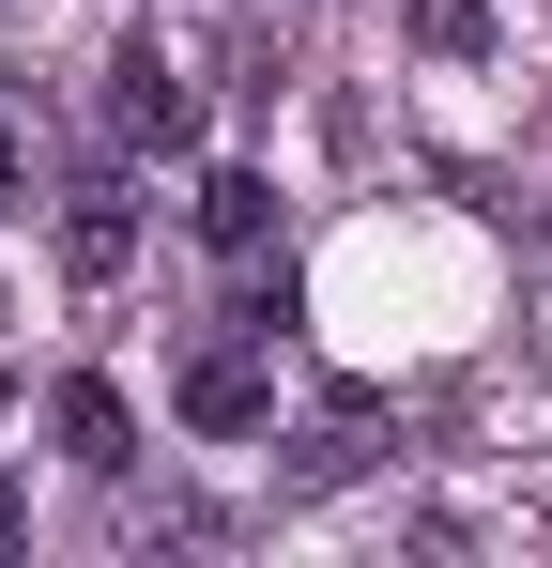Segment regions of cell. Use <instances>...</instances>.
<instances>
[{
  "instance_id": "1",
  "label": "cell",
  "mask_w": 552,
  "mask_h": 568,
  "mask_svg": "<svg viewBox=\"0 0 552 568\" xmlns=\"http://www.w3.org/2000/svg\"><path fill=\"white\" fill-rule=\"evenodd\" d=\"M184 430H262L276 415V369H262V323H215V338H200V354H184Z\"/></svg>"
},
{
  "instance_id": "2",
  "label": "cell",
  "mask_w": 552,
  "mask_h": 568,
  "mask_svg": "<svg viewBox=\"0 0 552 568\" xmlns=\"http://www.w3.org/2000/svg\"><path fill=\"white\" fill-rule=\"evenodd\" d=\"M123 262H139V200H123L108 170H92V185L62 200V277H78V292H108Z\"/></svg>"
},
{
  "instance_id": "3",
  "label": "cell",
  "mask_w": 552,
  "mask_h": 568,
  "mask_svg": "<svg viewBox=\"0 0 552 568\" xmlns=\"http://www.w3.org/2000/svg\"><path fill=\"white\" fill-rule=\"evenodd\" d=\"M384 462V399L368 384H338L323 415H307V462H292V491H338V476H368Z\"/></svg>"
},
{
  "instance_id": "4",
  "label": "cell",
  "mask_w": 552,
  "mask_h": 568,
  "mask_svg": "<svg viewBox=\"0 0 552 568\" xmlns=\"http://www.w3.org/2000/svg\"><path fill=\"white\" fill-rule=\"evenodd\" d=\"M108 139H123V154H170V139H184V93H170V62H154V47H123V62H108Z\"/></svg>"
},
{
  "instance_id": "5",
  "label": "cell",
  "mask_w": 552,
  "mask_h": 568,
  "mask_svg": "<svg viewBox=\"0 0 552 568\" xmlns=\"http://www.w3.org/2000/svg\"><path fill=\"white\" fill-rule=\"evenodd\" d=\"M200 246L262 277V246H276V185H262V170H215V185H200Z\"/></svg>"
},
{
  "instance_id": "6",
  "label": "cell",
  "mask_w": 552,
  "mask_h": 568,
  "mask_svg": "<svg viewBox=\"0 0 552 568\" xmlns=\"http://www.w3.org/2000/svg\"><path fill=\"white\" fill-rule=\"evenodd\" d=\"M62 446H78L92 476H123V462H139V415H123V384H92V369L62 384Z\"/></svg>"
},
{
  "instance_id": "7",
  "label": "cell",
  "mask_w": 552,
  "mask_h": 568,
  "mask_svg": "<svg viewBox=\"0 0 552 568\" xmlns=\"http://www.w3.org/2000/svg\"><path fill=\"white\" fill-rule=\"evenodd\" d=\"M415 47H446V62H476V47H491V0H415Z\"/></svg>"
}]
</instances>
